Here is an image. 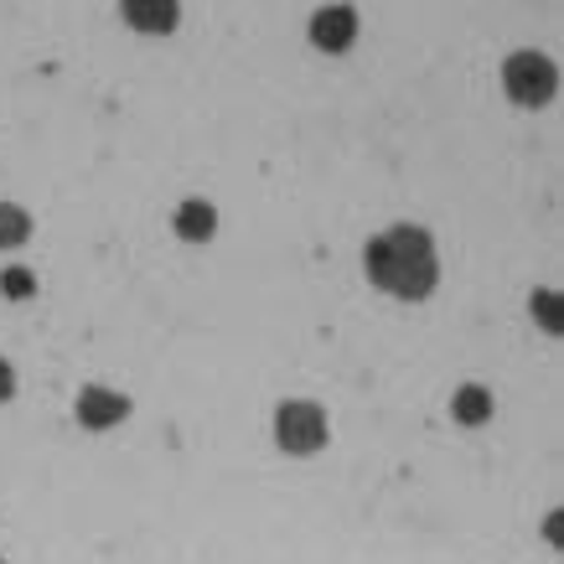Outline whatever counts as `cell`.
Segmentation results:
<instances>
[{"mask_svg":"<svg viewBox=\"0 0 564 564\" xmlns=\"http://www.w3.org/2000/svg\"><path fill=\"white\" fill-rule=\"evenodd\" d=\"M362 264H368V280L378 291L399 295V301H425L435 285H441V259H435V239L414 223H399L389 234H378L368 249H362Z\"/></svg>","mask_w":564,"mask_h":564,"instance_id":"obj_1","label":"cell"},{"mask_svg":"<svg viewBox=\"0 0 564 564\" xmlns=\"http://www.w3.org/2000/svg\"><path fill=\"white\" fill-rule=\"evenodd\" d=\"M502 88H508V99L513 104H539L554 99V88H560V68L549 63L544 52H513L508 63H502Z\"/></svg>","mask_w":564,"mask_h":564,"instance_id":"obj_2","label":"cell"},{"mask_svg":"<svg viewBox=\"0 0 564 564\" xmlns=\"http://www.w3.org/2000/svg\"><path fill=\"white\" fill-rule=\"evenodd\" d=\"M326 435H332V430H326L322 404L291 399V404H280V414H274V441H280V451H291V456H311V451H322Z\"/></svg>","mask_w":564,"mask_h":564,"instance_id":"obj_3","label":"cell"},{"mask_svg":"<svg viewBox=\"0 0 564 564\" xmlns=\"http://www.w3.org/2000/svg\"><path fill=\"white\" fill-rule=\"evenodd\" d=\"M311 42L322 52H347L358 42V11L352 6H322L311 17Z\"/></svg>","mask_w":564,"mask_h":564,"instance_id":"obj_4","label":"cell"},{"mask_svg":"<svg viewBox=\"0 0 564 564\" xmlns=\"http://www.w3.org/2000/svg\"><path fill=\"white\" fill-rule=\"evenodd\" d=\"M130 414V399L115 389H104V383H88L84 393H78V425L84 430H115Z\"/></svg>","mask_w":564,"mask_h":564,"instance_id":"obj_5","label":"cell"},{"mask_svg":"<svg viewBox=\"0 0 564 564\" xmlns=\"http://www.w3.org/2000/svg\"><path fill=\"white\" fill-rule=\"evenodd\" d=\"M124 21L145 36H166L176 32V21H182V0H120Z\"/></svg>","mask_w":564,"mask_h":564,"instance_id":"obj_6","label":"cell"},{"mask_svg":"<svg viewBox=\"0 0 564 564\" xmlns=\"http://www.w3.org/2000/svg\"><path fill=\"white\" fill-rule=\"evenodd\" d=\"M451 414H456V425H466V430L487 425V420H492V393L481 389V383H462L456 399H451Z\"/></svg>","mask_w":564,"mask_h":564,"instance_id":"obj_7","label":"cell"},{"mask_svg":"<svg viewBox=\"0 0 564 564\" xmlns=\"http://www.w3.org/2000/svg\"><path fill=\"white\" fill-rule=\"evenodd\" d=\"M176 234L187 243H207L213 234H218V213H213V203H182L176 207Z\"/></svg>","mask_w":564,"mask_h":564,"instance_id":"obj_8","label":"cell"},{"mask_svg":"<svg viewBox=\"0 0 564 564\" xmlns=\"http://www.w3.org/2000/svg\"><path fill=\"white\" fill-rule=\"evenodd\" d=\"M26 239H32V218H26V207L0 203V249H21Z\"/></svg>","mask_w":564,"mask_h":564,"instance_id":"obj_9","label":"cell"},{"mask_svg":"<svg viewBox=\"0 0 564 564\" xmlns=\"http://www.w3.org/2000/svg\"><path fill=\"white\" fill-rule=\"evenodd\" d=\"M533 316H539V326H544L549 337H560L564 332V306L554 291H533Z\"/></svg>","mask_w":564,"mask_h":564,"instance_id":"obj_10","label":"cell"},{"mask_svg":"<svg viewBox=\"0 0 564 564\" xmlns=\"http://www.w3.org/2000/svg\"><path fill=\"white\" fill-rule=\"evenodd\" d=\"M0 295H6V301H32V295H36L32 270H21V264L0 270Z\"/></svg>","mask_w":564,"mask_h":564,"instance_id":"obj_11","label":"cell"},{"mask_svg":"<svg viewBox=\"0 0 564 564\" xmlns=\"http://www.w3.org/2000/svg\"><path fill=\"white\" fill-rule=\"evenodd\" d=\"M544 539H549V544H560V549H564V518H560V513H549Z\"/></svg>","mask_w":564,"mask_h":564,"instance_id":"obj_12","label":"cell"},{"mask_svg":"<svg viewBox=\"0 0 564 564\" xmlns=\"http://www.w3.org/2000/svg\"><path fill=\"white\" fill-rule=\"evenodd\" d=\"M0 399H6V362H0Z\"/></svg>","mask_w":564,"mask_h":564,"instance_id":"obj_13","label":"cell"}]
</instances>
